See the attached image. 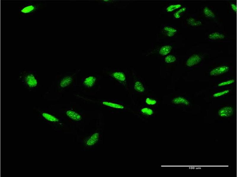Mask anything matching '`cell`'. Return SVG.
<instances>
[{
	"label": "cell",
	"mask_w": 237,
	"mask_h": 177,
	"mask_svg": "<svg viewBox=\"0 0 237 177\" xmlns=\"http://www.w3.org/2000/svg\"><path fill=\"white\" fill-rule=\"evenodd\" d=\"M35 109L38 113L39 117L44 121L52 124L58 123L60 122V119L56 114L53 112V110L50 106L48 108L37 107Z\"/></svg>",
	"instance_id": "3957f363"
},
{
	"label": "cell",
	"mask_w": 237,
	"mask_h": 177,
	"mask_svg": "<svg viewBox=\"0 0 237 177\" xmlns=\"http://www.w3.org/2000/svg\"><path fill=\"white\" fill-rule=\"evenodd\" d=\"M177 60V56L173 54L170 53L164 56L163 61L166 64H170L175 63Z\"/></svg>",
	"instance_id": "603a6c76"
},
{
	"label": "cell",
	"mask_w": 237,
	"mask_h": 177,
	"mask_svg": "<svg viewBox=\"0 0 237 177\" xmlns=\"http://www.w3.org/2000/svg\"><path fill=\"white\" fill-rule=\"evenodd\" d=\"M79 72H67L57 75L44 95V99L48 101L58 99L66 90L73 86Z\"/></svg>",
	"instance_id": "6da1fadb"
},
{
	"label": "cell",
	"mask_w": 237,
	"mask_h": 177,
	"mask_svg": "<svg viewBox=\"0 0 237 177\" xmlns=\"http://www.w3.org/2000/svg\"><path fill=\"white\" fill-rule=\"evenodd\" d=\"M185 24L191 28L196 29L200 27L202 25V21L194 14L187 16L185 20Z\"/></svg>",
	"instance_id": "8fae6325"
},
{
	"label": "cell",
	"mask_w": 237,
	"mask_h": 177,
	"mask_svg": "<svg viewBox=\"0 0 237 177\" xmlns=\"http://www.w3.org/2000/svg\"><path fill=\"white\" fill-rule=\"evenodd\" d=\"M230 12L233 14H235L237 12V4L236 2L230 1L229 4Z\"/></svg>",
	"instance_id": "4316f807"
},
{
	"label": "cell",
	"mask_w": 237,
	"mask_h": 177,
	"mask_svg": "<svg viewBox=\"0 0 237 177\" xmlns=\"http://www.w3.org/2000/svg\"><path fill=\"white\" fill-rule=\"evenodd\" d=\"M189 10V8L187 6H183L172 13L173 19H177L181 18L188 13Z\"/></svg>",
	"instance_id": "ffe728a7"
},
{
	"label": "cell",
	"mask_w": 237,
	"mask_h": 177,
	"mask_svg": "<svg viewBox=\"0 0 237 177\" xmlns=\"http://www.w3.org/2000/svg\"><path fill=\"white\" fill-rule=\"evenodd\" d=\"M234 109L230 106H226L220 109L218 111V114L219 117L225 118L231 116L233 114Z\"/></svg>",
	"instance_id": "e0dca14e"
},
{
	"label": "cell",
	"mask_w": 237,
	"mask_h": 177,
	"mask_svg": "<svg viewBox=\"0 0 237 177\" xmlns=\"http://www.w3.org/2000/svg\"><path fill=\"white\" fill-rule=\"evenodd\" d=\"M109 78L116 82L119 85L126 87L127 84V77L126 73L120 70H115L105 72Z\"/></svg>",
	"instance_id": "5b68a950"
},
{
	"label": "cell",
	"mask_w": 237,
	"mask_h": 177,
	"mask_svg": "<svg viewBox=\"0 0 237 177\" xmlns=\"http://www.w3.org/2000/svg\"><path fill=\"white\" fill-rule=\"evenodd\" d=\"M235 81V80L232 78L224 80L219 82L217 86L219 87H224L234 83Z\"/></svg>",
	"instance_id": "484cf974"
},
{
	"label": "cell",
	"mask_w": 237,
	"mask_h": 177,
	"mask_svg": "<svg viewBox=\"0 0 237 177\" xmlns=\"http://www.w3.org/2000/svg\"><path fill=\"white\" fill-rule=\"evenodd\" d=\"M174 48L175 46L172 43H166L157 48L156 50L159 55L165 56L171 53Z\"/></svg>",
	"instance_id": "5bb4252c"
},
{
	"label": "cell",
	"mask_w": 237,
	"mask_h": 177,
	"mask_svg": "<svg viewBox=\"0 0 237 177\" xmlns=\"http://www.w3.org/2000/svg\"><path fill=\"white\" fill-rule=\"evenodd\" d=\"M204 54L200 53H193L185 60V64L188 68H192L200 65L204 60Z\"/></svg>",
	"instance_id": "52a82bcc"
},
{
	"label": "cell",
	"mask_w": 237,
	"mask_h": 177,
	"mask_svg": "<svg viewBox=\"0 0 237 177\" xmlns=\"http://www.w3.org/2000/svg\"><path fill=\"white\" fill-rule=\"evenodd\" d=\"M207 39L212 42L224 41L227 39V36L223 32L219 31H214L209 33Z\"/></svg>",
	"instance_id": "4fadbf2b"
},
{
	"label": "cell",
	"mask_w": 237,
	"mask_h": 177,
	"mask_svg": "<svg viewBox=\"0 0 237 177\" xmlns=\"http://www.w3.org/2000/svg\"><path fill=\"white\" fill-rule=\"evenodd\" d=\"M161 32L167 37L174 38L177 35L179 32V30L173 24H165L162 25Z\"/></svg>",
	"instance_id": "9c48e42d"
},
{
	"label": "cell",
	"mask_w": 237,
	"mask_h": 177,
	"mask_svg": "<svg viewBox=\"0 0 237 177\" xmlns=\"http://www.w3.org/2000/svg\"><path fill=\"white\" fill-rule=\"evenodd\" d=\"M100 137V135L98 132H96L93 134L87 139L86 142V145L88 146H91L94 145L97 142Z\"/></svg>",
	"instance_id": "7402d4cb"
},
{
	"label": "cell",
	"mask_w": 237,
	"mask_h": 177,
	"mask_svg": "<svg viewBox=\"0 0 237 177\" xmlns=\"http://www.w3.org/2000/svg\"><path fill=\"white\" fill-rule=\"evenodd\" d=\"M171 102L172 105L175 106H188L190 105V102L188 98L180 95L174 97Z\"/></svg>",
	"instance_id": "7c38bea8"
},
{
	"label": "cell",
	"mask_w": 237,
	"mask_h": 177,
	"mask_svg": "<svg viewBox=\"0 0 237 177\" xmlns=\"http://www.w3.org/2000/svg\"><path fill=\"white\" fill-rule=\"evenodd\" d=\"M230 68L227 64H223L215 66L209 71V75L212 77H216L222 75L229 72Z\"/></svg>",
	"instance_id": "30bf717a"
},
{
	"label": "cell",
	"mask_w": 237,
	"mask_h": 177,
	"mask_svg": "<svg viewBox=\"0 0 237 177\" xmlns=\"http://www.w3.org/2000/svg\"><path fill=\"white\" fill-rule=\"evenodd\" d=\"M99 77L94 74H89L82 77L81 79V86L84 88L90 89L94 88L99 81Z\"/></svg>",
	"instance_id": "8992f818"
},
{
	"label": "cell",
	"mask_w": 237,
	"mask_h": 177,
	"mask_svg": "<svg viewBox=\"0 0 237 177\" xmlns=\"http://www.w3.org/2000/svg\"><path fill=\"white\" fill-rule=\"evenodd\" d=\"M184 5L183 4L178 2H173L168 4L164 8V10L167 14L173 13L175 11Z\"/></svg>",
	"instance_id": "ac0fdd59"
},
{
	"label": "cell",
	"mask_w": 237,
	"mask_h": 177,
	"mask_svg": "<svg viewBox=\"0 0 237 177\" xmlns=\"http://www.w3.org/2000/svg\"><path fill=\"white\" fill-rule=\"evenodd\" d=\"M63 112L67 117L72 120L79 121L81 120V116L77 112L71 108L65 107L63 109Z\"/></svg>",
	"instance_id": "9a60e30c"
},
{
	"label": "cell",
	"mask_w": 237,
	"mask_h": 177,
	"mask_svg": "<svg viewBox=\"0 0 237 177\" xmlns=\"http://www.w3.org/2000/svg\"><path fill=\"white\" fill-rule=\"evenodd\" d=\"M99 103L103 107L116 110L124 109L126 107L123 102L115 99L101 100Z\"/></svg>",
	"instance_id": "ba28073f"
},
{
	"label": "cell",
	"mask_w": 237,
	"mask_h": 177,
	"mask_svg": "<svg viewBox=\"0 0 237 177\" xmlns=\"http://www.w3.org/2000/svg\"><path fill=\"white\" fill-rule=\"evenodd\" d=\"M41 4L39 2L32 1H26L20 6L19 13L22 17L32 16L40 8Z\"/></svg>",
	"instance_id": "277c9868"
},
{
	"label": "cell",
	"mask_w": 237,
	"mask_h": 177,
	"mask_svg": "<svg viewBox=\"0 0 237 177\" xmlns=\"http://www.w3.org/2000/svg\"><path fill=\"white\" fill-rule=\"evenodd\" d=\"M230 92V90L228 89H221L214 92L212 96L214 98H221L228 94Z\"/></svg>",
	"instance_id": "cb8c5ba5"
},
{
	"label": "cell",
	"mask_w": 237,
	"mask_h": 177,
	"mask_svg": "<svg viewBox=\"0 0 237 177\" xmlns=\"http://www.w3.org/2000/svg\"><path fill=\"white\" fill-rule=\"evenodd\" d=\"M144 104L152 107L157 105L158 101L155 98L151 96H148L145 98Z\"/></svg>",
	"instance_id": "d4e9b609"
},
{
	"label": "cell",
	"mask_w": 237,
	"mask_h": 177,
	"mask_svg": "<svg viewBox=\"0 0 237 177\" xmlns=\"http://www.w3.org/2000/svg\"><path fill=\"white\" fill-rule=\"evenodd\" d=\"M17 79L24 87L29 91L38 89L40 81L37 72L35 70H23L19 72Z\"/></svg>",
	"instance_id": "7a4b0ae2"
},
{
	"label": "cell",
	"mask_w": 237,
	"mask_h": 177,
	"mask_svg": "<svg viewBox=\"0 0 237 177\" xmlns=\"http://www.w3.org/2000/svg\"><path fill=\"white\" fill-rule=\"evenodd\" d=\"M133 88L136 92L139 94H143L145 91V85L141 80L139 79H136L133 82Z\"/></svg>",
	"instance_id": "d6986e66"
},
{
	"label": "cell",
	"mask_w": 237,
	"mask_h": 177,
	"mask_svg": "<svg viewBox=\"0 0 237 177\" xmlns=\"http://www.w3.org/2000/svg\"><path fill=\"white\" fill-rule=\"evenodd\" d=\"M139 110L141 114L147 117L151 116L155 113V109L154 108L152 107L145 104L140 107Z\"/></svg>",
	"instance_id": "44dd1931"
},
{
	"label": "cell",
	"mask_w": 237,
	"mask_h": 177,
	"mask_svg": "<svg viewBox=\"0 0 237 177\" xmlns=\"http://www.w3.org/2000/svg\"><path fill=\"white\" fill-rule=\"evenodd\" d=\"M202 13L206 19L212 20H216L217 16L213 9L209 5L204 6L202 9Z\"/></svg>",
	"instance_id": "2e32d148"
}]
</instances>
